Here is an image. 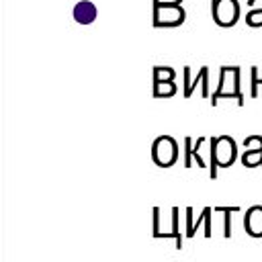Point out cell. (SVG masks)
I'll list each match as a JSON object with an SVG mask.
<instances>
[{"mask_svg":"<svg viewBox=\"0 0 262 262\" xmlns=\"http://www.w3.org/2000/svg\"><path fill=\"white\" fill-rule=\"evenodd\" d=\"M239 66H221L219 72V84L215 92L211 94V104L217 106L219 98H235V102L242 106L244 104V94H242V84H239Z\"/></svg>","mask_w":262,"mask_h":262,"instance_id":"cell-1","label":"cell"},{"mask_svg":"<svg viewBox=\"0 0 262 262\" xmlns=\"http://www.w3.org/2000/svg\"><path fill=\"white\" fill-rule=\"evenodd\" d=\"M211 143V178H217V168H229L237 160L235 139L229 135H217L209 139Z\"/></svg>","mask_w":262,"mask_h":262,"instance_id":"cell-2","label":"cell"},{"mask_svg":"<svg viewBox=\"0 0 262 262\" xmlns=\"http://www.w3.org/2000/svg\"><path fill=\"white\" fill-rule=\"evenodd\" d=\"M151 158L160 168H170L178 162V143L172 135H160L151 143Z\"/></svg>","mask_w":262,"mask_h":262,"instance_id":"cell-3","label":"cell"},{"mask_svg":"<svg viewBox=\"0 0 262 262\" xmlns=\"http://www.w3.org/2000/svg\"><path fill=\"white\" fill-rule=\"evenodd\" d=\"M186 20V10L182 4L174 6H154V27L156 29H174Z\"/></svg>","mask_w":262,"mask_h":262,"instance_id":"cell-4","label":"cell"},{"mask_svg":"<svg viewBox=\"0 0 262 262\" xmlns=\"http://www.w3.org/2000/svg\"><path fill=\"white\" fill-rule=\"evenodd\" d=\"M211 14L219 27H233L239 20V0H211Z\"/></svg>","mask_w":262,"mask_h":262,"instance_id":"cell-5","label":"cell"},{"mask_svg":"<svg viewBox=\"0 0 262 262\" xmlns=\"http://www.w3.org/2000/svg\"><path fill=\"white\" fill-rule=\"evenodd\" d=\"M182 74H184V92H182L184 98H190V96H192L196 84H201V88H203L201 94H203L205 98L211 96V88H209V66H201L194 78L190 76V74H192V72H190V66H184Z\"/></svg>","mask_w":262,"mask_h":262,"instance_id":"cell-6","label":"cell"},{"mask_svg":"<svg viewBox=\"0 0 262 262\" xmlns=\"http://www.w3.org/2000/svg\"><path fill=\"white\" fill-rule=\"evenodd\" d=\"M244 227H246V233L252 235V237H262V207L260 205H254L246 211L244 215Z\"/></svg>","mask_w":262,"mask_h":262,"instance_id":"cell-7","label":"cell"},{"mask_svg":"<svg viewBox=\"0 0 262 262\" xmlns=\"http://www.w3.org/2000/svg\"><path fill=\"white\" fill-rule=\"evenodd\" d=\"M96 16H98V8H96L94 2H90V0H80V2H76V6H74V20H76V23H80V25H90V23L96 20Z\"/></svg>","mask_w":262,"mask_h":262,"instance_id":"cell-8","label":"cell"},{"mask_svg":"<svg viewBox=\"0 0 262 262\" xmlns=\"http://www.w3.org/2000/svg\"><path fill=\"white\" fill-rule=\"evenodd\" d=\"M242 164L246 168H256V166H262V145L260 147H250V149H244L242 154Z\"/></svg>","mask_w":262,"mask_h":262,"instance_id":"cell-9","label":"cell"},{"mask_svg":"<svg viewBox=\"0 0 262 262\" xmlns=\"http://www.w3.org/2000/svg\"><path fill=\"white\" fill-rule=\"evenodd\" d=\"M176 84L174 80H166V82H154V98H170L176 94Z\"/></svg>","mask_w":262,"mask_h":262,"instance_id":"cell-10","label":"cell"},{"mask_svg":"<svg viewBox=\"0 0 262 262\" xmlns=\"http://www.w3.org/2000/svg\"><path fill=\"white\" fill-rule=\"evenodd\" d=\"M172 229L174 231H170V233H156L154 237H174L176 239V250H180L182 248V235H180V231H178V207H174L172 209Z\"/></svg>","mask_w":262,"mask_h":262,"instance_id":"cell-11","label":"cell"},{"mask_svg":"<svg viewBox=\"0 0 262 262\" xmlns=\"http://www.w3.org/2000/svg\"><path fill=\"white\" fill-rule=\"evenodd\" d=\"M250 86H252V90H250V96L252 98H258L260 96V86H262V76H260V68L258 66H252L250 68Z\"/></svg>","mask_w":262,"mask_h":262,"instance_id":"cell-12","label":"cell"},{"mask_svg":"<svg viewBox=\"0 0 262 262\" xmlns=\"http://www.w3.org/2000/svg\"><path fill=\"white\" fill-rule=\"evenodd\" d=\"M176 72L170 66H156L154 68V82H166V80H174Z\"/></svg>","mask_w":262,"mask_h":262,"instance_id":"cell-13","label":"cell"},{"mask_svg":"<svg viewBox=\"0 0 262 262\" xmlns=\"http://www.w3.org/2000/svg\"><path fill=\"white\" fill-rule=\"evenodd\" d=\"M246 25H250V27H262V6L250 8L246 12Z\"/></svg>","mask_w":262,"mask_h":262,"instance_id":"cell-14","label":"cell"},{"mask_svg":"<svg viewBox=\"0 0 262 262\" xmlns=\"http://www.w3.org/2000/svg\"><path fill=\"white\" fill-rule=\"evenodd\" d=\"M192 143H194L192 137H184V160H182L184 168L192 166Z\"/></svg>","mask_w":262,"mask_h":262,"instance_id":"cell-15","label":"cell"},{"mask_svg":"<svg viewBox=\"0 0 262 262\" xmlns=\"http://www.w3.org/2000/svg\"><path fill=\"white\" fill-rule=\"evenodd\" d=\"M215 211H219V213H225V227H223V237H229L231 235V225H229V219H231V215L229 213H233V211H237V207H217Z\"/></svg>","mask_w":262,"mask_h":262,"instance_id":"cell-16","label":"cell"},{"mask_svg":"<svg viewBox=\"0 0 262 262\" xmlns=\"http://www.w3.org/2000/svg\"><path fill=\"white\" fill-rule=\"evenodd\" d=\"M205 139H207V137H196V141L192 143V158L196 160V166H199V168H203V166H205V160H203V158H201V154H199V147L205 143Z\"/></svg>","mask_w":262,"mask_h":262,"instance_id":"cell-17","label":"cell"},{"mask_svg":"<svg viewBox=\"0 0 262 262\" xmlns=\"http://www.w3.org/2000/svg\"><path fill=\"white\" fill-rule=\"evenodd\" d=\"M186 235H192V209H186Z\"/></svg>","mask_w":262,"mask_h":262,"instance_id":"cell-18","label":"cell"},{"mask_svg":"<svg viewBox=\"0 0 262 262\" xmlns=\"http://www.w3.org/2000/svg\"><path fill=\"white\" fill-rule=\"evenodd\" d=\"M182 4V0H154V6H174Z\"/></svg>","mask_w":262,"mask_h":262,"instance_id":"cell-19","label":"cell"},{"mask_svg":"<svg viewBox=\"0 0 262 262\" xmlns=\"http://www.w3.org/2000/svg\"><path fill=\"white\" fill-rule=\"evenodd\" d=\"M246 4H248L250 8H258V6H262V0H248Z\"/></svg>","mask_w":262,"mask_h":262,"instance_id":"cell-20","label":"cell"}]
</instances>
